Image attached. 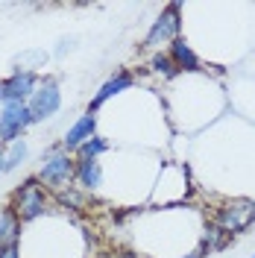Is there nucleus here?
<instances>
[{"mask_svg": "<svg viewBox=\"0 0 255 258\" xmlns=\"http://www.w3.org/2000/svg\"><path fill=\"white\" fill-rule=\"evenodd\" d=\"M9 209L15 211V217L21 223H30V220L44 217L50 209H56V200H53V194L38 182V176H30L12 191Z\"/></svg>", "mask_w": 255, "mask_h": 258, "instance_id": "obj_1", "label": "nucleus"}, {"mask_svg": "<svg viewBox=\"0 0 255 258\" xmlns=\"http://www.w3.org/2000/svg\"><path fill=\"white\" fill-rule=\"evenodd\" d=\"M38 182L47 188L50 194L62 191V188H68L74 179H77V159L71 156V153H65L62 144H53L41 156V167H38Z\"/></svg>", "mask_w": 255, "mask_h": 258, "instance_id": "obj_2", "label": "nucleus"}, {"mask_svg": "<svg viewBox=\"0 0 255 258\" xmlns=\"http://www.w3.org/2000/svg\"><path fill=\"white\" fill-rule=\"evenodd\" d=\"M211 223L232 238L246 232L255 223V200H229L223 206H217L211 214Z\"/></svg>", "mask_w": 255, "mask_h": 258, "instance_id": "obj_3", "label": "nucleus"}, {"mask_svg": "<svg viewBox=\"0 0 255 258\" xmlns=\"http://www.w3.org/2000/svg\"><path fill=\"white\" fill-rule=\"evenodd\" d=\"M179 3H167L161 9V15L153 21V27L147 30L141 47L147 50H159L161 44H173L176 38H182V18H179Z\"/></svg>", "mask_w": 255, "mask_h": 258, "instance_id": "obj_4", "label": "nucleus"}, {"mask_svg": "<svg viewBox=\"0 0 255 258\" xmlns=\"http://www.w3.org/2000/svg\"><path fill=\"white\" fill-rule=\"evenodd\" d=\"M32 112L27 103H18V100H6L0 106V144H15L24 138V132L32 126Z\"/></svg>", "mask_w": 255, "mask_h": 258, "instance_id": "obj_5", "label": "nucleus"}, {"mask_svg": "<svg viewBox=\"0 0 255 258\" xmlns=\"http://www.w3.org/2000/svg\"><path fill=\"white\" fill-rule=\"evenodd\" d=\"M27 106H30L32 120H35V123H41V120L53 117V114L62 109V91H59V82L53 80V77H41V85H38L35 94L27 100Z\"/></svg>", "mask_w": 255, "mask_h": 258, "instance_id": "obj_6", "label": "nucleus"}, {"mask_svg": "<svg viewBox=\"0 0 255 258\" xmlns=\"http://www.w3.org/2000/svg\"><path fill=\"white\" fill-rule=\"evenodd\" d=\"M132 82H135V77H132L129 71H123V68H120V71H114L112 77H109V80H106L103 85H100V88H97V94L91 97V103H88V112H94V114H97L103 103H109L112 97H117V94H123V91H129V88H132Z\"/></svg>", "mask_w": 255, "mask_h": 258, "instance_id": "obj_7", "label": "nucleus"}, {"mask_svg": "<svg viewBox=\"0 0 255 258\" xmlns=\"http://www.w3.org/2000/svg\"><path fill=\"white\" fill-rule=\"evenodd\" d=\"M3 82V97L6 100H18V103H27L32 94H35V88L41 85V77L38 74H30V71H15L12 77H6Z\"/></svg>", "mask_w": 255, "mask_h": 258, "instance_id": "obj_8", "label": "nucleus"}, {"mask_svg": "<svg viewBox=\"0 0 255 258\" xmlns=\"http://www.w3.org/2000/svg\"><path fill=\"white\" fill-rule=\"evenodd\" d=\"M94 135H97V114L94 112H85L74 126L65 132V138L59 141V144H62L65 153H71V156H74V153H77L85 141H91Z\"/></svg>", "mask_w": 255, "mask_h": 258, "instance_id": "obj_9", "label": "nucleus"}, {"mask_svg": "<svg viewBox=\"0 0 255 258\" xmlns=\"http://www.w3.org/2000/svg\"><path fill=\"white\" fill-rule=\"evenodd\" d=\"M77 188H82L85 194L97 191L103 185V167L97 159H77Z\"/></svg>", "mask_w": 255, "mask_h": 258, "instance_id": "obj_10", "label": "nucleus"}, {"mask_svg": "<svg viewBox=\"0 0 255 258\" xmlns=\"http://www.w3.org/2000/svg\"><path fill=\"white\" fill-rule=\"evenodd\" d=\"M167 56L176 62V68H179V71H188V74H194V71H203L200 56L194 53V47L185 41V38H176L173 44H170V50H167Z\"/></svg>", "mask_w": 255, "mask_h": 258, "instance_id": "obj_11", "label": "nucleus"}, {"mask_svg": "<svg viewBox=\"0 0 255 258\" xmlns=\"http://www.w3.org/2000/svg\"><path fill=\"white\" fill-rule=\"evenodd\" d=\"M21 220L15 217L12 209H3L0 211V246H15L21 243Z\"/></svg>", "mask_w": 255, "mask_h": 258, "instance_id": "obj_12", "label": "nucleus"}, {"mask_svg": "<svg viewBox=\"0 0 255 258\" xmlns=\"http://www.w3.org/2000/svg\"><path fill=\"white\" fill-rule=\"evenodd\" d=\"M53 200H56V209H71V211H82L88 206V194L77 188V185H68L62 191H56Z\"/></svg>", "mask_w": 255, "mask_h": 258, "instance_id": "obj_13", "label": "nucleus"}, {"mask_svg": "<svg viewBox=\"0 0 255 258\" xmlns=\"http://www.w3.org/2000/svg\"><path fill=\"white\" fill-rule=\"evenodd\" d=\"M229 243H232V235H226L223 229H217V226L208 220L206 232L200 235V249H203V252H220Z\"/></svg>", "mask_w": 255, "mask_h": 258, "instance_id": "obj_14", "label": "nucleus"}, {"mask_svg": "<svg viewBox=\"0 0 255 258\" xmlns=\"http://www.w3.org/2000/svg\"><path fill=\"white\" fill-rule=\"evenodd\" d=\"M27 156H30V144L21 138V141H15V144L6 147V156H3V173H12V170H18L24 161H27Z\"/></svg>", "mask_w": 255, "mask_h": 258, "instance_id": "obj_15", "label": "nucleus"}, {"mask_svg": "<svg viewBox=\"0 0 255 258\" xmlns=\"http://www.w3.org/2000/svg\"><path fill=\"white\" fill-rule=\"evenodd\" d=\"M106 150H109V141H106L103 135H94V138H91V141H85L74 156H77V159H100Z\"/></svg>", "mask_w": 255, "mask_h": 258, "instance_id": "obj_16", "label": "nucleus"}, {"mask_svg": "<svg viewBox=\"0 0 255 258\" xmlns=\"http://www.w3.org/2000/svg\"><path fill=\"white\" fill-rule=\"evenodd\" d=\"M150 71L159 74V77H173L179 68H176V62L167 56V53H156V56L150 59Z\"/></svg>", "mask_w": 255, "mask_h": 258, "instance_id": "obj_17", "label": "nucleus"}, {"mask_svg": "<svg viewBox=\"0 0 255 258\" xmlns=\"http://www.w3.org/2000/svg\"><path fill=\"white\" fill-rule=\"evenodd\" d=\"M0 258H21V243H15V246H0Z\"/></svg>", "mask_w": 255, "mask_h": 258, "instance_id": "obj_18", "label": "nucleus"}, {"mask_svg": "<svg viewBox=\"0 0 255 258\" xmlns=\"http://www.w3.org/2000/svg\"><path fill=\"white\" fill-rule=\"evenodd\" d=\"M203 255H206V252H203V249H200V246H197V249H194L191 255H182V258H203Z\"/></svg>", "mask_w": 255, "mask_h": 258, "instance_id": "obj_19", "label": "nucleus"}, {"mask_svg": "<svg viewBox=\"0 0 255 258\" xmlns=\"http://www.w3.org/2000/svg\"><path fill=\"white\" fill-rule=\"evenodd\" d=\"M114 258H138V255H135V252H126V249H123V252H114Z\"/></svg>", "mask_w": 255, "mask_h": 258, "instance_id": "obj_20", "label": "nucleus"}, {"mask_svg": "<svg viewBox=\"0 0 255 258\" xmlns=\"http://www.w3.org/2000/svg\"><path fill=\"white\" fill-rule=\"evenodd\" d=\"M3 156H6V144H0V173H3Z\"/></svg>", "mask_w": 255, "mask_h": 258, "instance_id": "obj_21", "label": "nucleus"}, {"mask_svg": "<svg viewBox=\"0 0 255 258\" xmlns=\"http://www.w3.org/2000/svg\"><path fill=\"white\" fill-rule=\"evenodd\" d=\"M6 103V97H3V82H0V106Z\"/></svg>", "mask_w": 255, "mask_h": 258, "instance_id": "obj_22", "label": "nucleus"}, {"mask_svg": "<svg viewBox=\"0 0 255 258\" xmlns=\"http://www.w3.org/2000/svg\"><path fill=\"white\" fill-rule=\"evenodd\" d=\"M252 258H255V252H252Z\"/></svg>", "mask_w": 255, "mask_h": 258, "instance_id": "obj_23", "label": "nucleus"}]
</instances>
